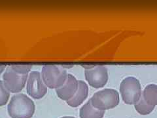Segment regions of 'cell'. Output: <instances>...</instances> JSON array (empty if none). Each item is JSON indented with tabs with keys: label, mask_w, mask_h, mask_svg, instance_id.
Segmentation results:
<instances>
[{
	"label": "cell",
	"mask_w": 157,
	"mask_h": 118,
	"mask_svg": "<svg viewBox=\"0 0 157 118\" xmlns=\"http://www.w3.org/2000/svg\"><path fill=\"white\" fill-rule=\"evenodd\" d=\"M120 92L122 100L129 105H135L142 95L140 83L134 77H127L122 81L120 85Z\"/></svg>",
	"instance_id": "3957f363"
},
{
	"label": "cell",
	"mask_w": 157,
	"mask_h": 118,
	"mask_svg": "<svg viewBox=\"0 0 157 118\" xmlns=\"http://www.w3.org/2000/svg\"><path fill=\"white\" fill-rule=\"evenodd\" d=\"M85 76L88 84L96 88L104 87L108 81L107 70L104 66H94L85 70Z\"/></svg>",
	"instance_id": "52a82bcc"
},
{
	"label": "cell",
	"mask_w": 157,
	"mask_h": 118,
	"mask_svg": "<svg viewBox=\"0 0 157 118\" xmlns=\"http://www.w3.org/2000/svg\"><path fill=\"white\" fill-rule=\"evenodd\" d=\"M142 96L148 104L153 106L157 105V85H147L142 93Z\"/></svg>",
	"instance_id": "8fae6325"
},
{
	"label": "cell",
	"mask_w": 157,
	"mask_h": 118,
	"mask_svg": "<svg viewBox=\"0 0 157 118\" xmlns=\"http://www.w3.org/2000/svg\"><path fill=\"white\" fill-rule=\"evenodd\" d=\"M136 110L141 115H148L153 111L155 109V106H151L147 104L144 99V97L141 96L138 102L136 103L134 105Z\"/></svg>",
	"instance_id": "7c38bea8"
},
{
	"label": "cell",
	"mask_w": 157,
	"mask_h": 118,
	"mask_svg": "<svg viewBox=\"0 0 157 118\" xmlns=\"http://www.w3.org/2000/svg\"><path fill=\"white\" fill-rule=\"evenodd\" d=\"M28 78V75L19 74L9 66L3 75V82L9 92L18 93L25 87Z\"/></svg>",
	"instance_id": "5b68a950"
},
{
	"label": "cell",
	"mask_w": 157,
	"mask_h": 118,
	"mask_svg": "<svg viewBox=\"0 0 157 118\" xmlns=\"http://www.w3.org/2000/svg\"><path fill=\"white\" fill-rule=\"evenodd\" d=\"M6 66H7L5 65H0V74L2 73V72H3L4 70H6Z\"/></svg>",
	"instance_id": "9a60e30c"
},
{
	"label": "cell",
	"mask_w": 157,
	"mask_h": 118,
	"mask_svg": "<svg viewBox=\"0 0 157 118\" xmlns=\"http://www.w3.org/2000/svg\"><path fill=\"white\" fill-rule=\"evenodd\" d=\"M91 104L96 109L105 111L113 109L119 104V94L112 88H105L96 92L90 99Z\"/></svg>",
	"instance_id": "7a4b0ae2"
},
{
	"label": "cell",
	"mask_w": 157,
	"mask_h": 118,
	"mask_svg": "<svg viewBox=\"0 0 157 118\" xmlns=\"http://www.w3.org/2000/svg\"><path fill=\"white\" fill-rule=\"evenodd\" d=\"M10 97V92L5 87L3 81L0 80V106L6 105Z\"/></svg>",
	"instance_id": "4fadbf2b"
},
{
	"label": "cell",
	"mask_w": 157,
	"mask_h": 118,
	"mask_svg": "<svg viewBox=\"0 0 157 118\" xmlns=\"http://www.w3.org/2000/svg\"><path fill=\"white\" fill-rule=\"evenodd\" d=\"M104 114L105 111H101L93 107L90 100L81 108L79 111L81 118H103Z\"/></svg>",
	"instance_id": "30bf717a"
},
{
	"label": "cell",
	"mask_w": 157,
	"mask_h": 118,
	"mask_svg": "<svg viewBox=\"0 0 157 118\" xmlns=\"http://www.w3.org/2000/svg\"><path fill=\"white\" fill-rule=\"evenodd\" d=\"M41 77L45 85L50 88H57L65 83L67 73L62 67L55 65L43 66L41 70Z\"/></svg>",
	"instance_id": "277c9868"
},
{
	"label": "cell",
	"mask_w": 157,
	"mask_h": 118,
	"mask_svg": "<svg viewBox=\"0 0 157 118\" xmlns=\"http://www.w3.org/2000/svg\"><path fill=\"white\" fill-rule=\"evenodd\" d=\"M60 118H76V117H72V116H64V117H62Z\"/></svg>",
	"instance_id": "2e32d148"
},
{
	"label": "cell",
	"mask_w": 157,
	"mask_h": 118,
	"mask_svg": "<svg viewBox=\"0 0 157 118\" xmlns=\"http://www.w3.org/2000/svg\"><path fill=\"white\" fill-rule=\"evenodd\" d=\"M78 87V82L76 77L71 74H67V79L63 85L56 89L57 96L60 99L68 101L73 97Z\"/></svg>",
	"instance_id": "ba28073f"
},
{
	"label": "cell",
	"mask_w": 157,
	"mask_h": 118,
	"mask_svg": "<svg viewBox=\"0 0 157 118\" xmlns=\"http://www.w3.org/2000/svg\"><path fill=\"white\" fill-rule=\"evenodd\" d=\"M26 91L28 95L34 99L42 98L47 92V87L44 83L41 73L38 71H32L28 76Z\"/></svg>",
	"instance_id": "8992f818"
},
{
	"label": "cell",
	"mask_w": 157,
	"mask_h": 118,
	"mask_svg": "<svg viewBox=\"0 0 157 118\" xmlns=\"http://www.w3.org/2000/svg\"><path fill=\"white\" fill-rule=\"evenodd\" d=\"M13 70L17 73L21 75H28V73L30 72L32 68L31 65H10Z\"/></svg>",
	"instance_id": "5bb4252c"
},
{
	"label": "cell",
	"mask_w": 157,
	"mask_h": 118,
	"mask_svg": "<svg viewBox=\"0 0 157 118\" xmlns=\"http://www.w3.org/2000/svg\"><path fill=\"white\" fill-rule=\"evenodd\" d=\"M78 89L73 96V97L70 100L67 101V104L71 107L76 108L80 106L84 102L88 95V87L86 83L82 80L78 81Z\"/></svg>",
	"instance_id": "9c48e42d"
},
{
	"label": "cell",
	"mask_w": 157,
	"mask_h": 118,
	"mask_svg": "<svg viewBox=\"0 0 157 118\" xmlns=\"http://www.w3.org/2000/svg\"><path fill=\"white\" fill-rule=\"evenodd\" d=\"M36 106L27 95L19 93L12 96L7 106V111L11 118H32Z\"/></svg>",
	"instance_id": "6da1fadb"
}]
</instances>
